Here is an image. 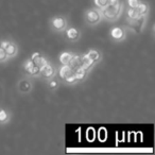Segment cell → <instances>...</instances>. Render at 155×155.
<instances>
[{"label": "cell", "mask_w": 155, "mask_h": 155, "mask_svg": "<svg viewBox=\"0 0 155 155\" xmlns=\"http://www.w3.org/2000/svg\"><path fill=\"white\" fill-rule=\"evenodd\" d=\"M120 8L121 5L118 0H110L107 5L102 8L104 17H106L107 19H116L120 14Z\"/></svg>", "instance_id": "cell-1"}, {"label": "cell", "mask_w": 155, "mask_h": 155, "mask_svg": "<svg viewBox=\"0 0 155 155\" xmlns=\"http://www.w3.org/2000/svg\"><path fill=\"white\" fill-rule=\"evenodd\" d=\"M60 77L65 79V81L68 83H73L77 81V79L74 77V72H73V69L71 68L69 64H65L64 66L61 67Z\"/></svg>", "instance_id": "cell-2"}, {"label": "cell", "mask_w": 155, "mask_h": 155, "mask_svg": "<svg viewBox=\"0 0 155 155\" xmlns=\"http://www.w3.org/2000/svg\"><path fill=\"white\" fill-rule=\"evenodd\" d=\"M31 61L34 63L35 66H37L39 68V72H41V69H43L44 67H45L46 65L48 64L47 60H46L45 58H43V56H41V54L38 53V52H35V53L33 54L32 58H31Z\"/></svg>", "instance_id": "cell-3"}, {"label": "cell", "mask_w": 155, "mask_h": 155, "mask_svg": "<svg viewBox=\"0 0 155 155\" xmlns=\"http://www.w3.org/2000/svg\"><path fill=\"white\" fill-rule=\"evenodd\" d=\"M25 70L27 71L28 73L32 75H35V74H38L39 73V68L37 66H35L34 63L32 61H27L26 64H25Z\"/></svg>", "instance_id": "cell-4"}, {"label": "cell", "mask_w": 155, "mask_h": 155, "mask_svg": "<svg viewBox=\"0 0 155 155\" xmlns=\"http://www.w3.org/2000/svg\"><path fill=\"white\" fill-rule=\"evenodd\" d=\"M86 18L89 24H97L100 20V14L97 11H88L87 12Z\"/></svg>", "instance_id": "cell-5"}, {"label": "cell", "mask_w": 155, "mask_h": 155, "mask_svg": "<svg viewBox=\"0 0 155 155\" xmlns=\"http://www.w3.org/2000/svg\"><path fill=\"white\" fill-rule=\"evenodd\" d=\"M73 72H74V77L77 79V81H80L82 79H84L85 74H86V69H84L82 66H79L75 69H73Z\"/></svg>", "instance_id": "cell-6"}, {"label": "cell", "mask_w": 155, "mask_h": 155, "mask_svg": "<svg viewBox=\"0 0 155 155\" xmlns=\"http://www.w3.org/2000/svg\"><path fill=\"white\" fill-rule=\"evenodd\" d=\"M94 63H95V62H94V61H91V58H88V55H87V54H85V55H83L82 58H81V66H82L84 69H86V70L93 66Z\"/></svg>", "instance_id": "cell-7"}, {"label": "cell", "mask_w": 155, "mask_h": 155, "mask_svg": "<svg viewBox=\"0 0 155 155\" xmlns=\"http://www.w3.org/2000/svg\"><path fill=\"white\" fill-rule=\"evenodd\" d=\"M110 35H112V37L115 39H122L123 36H124V32H123V30L120 28H114L110 31Z\"/></svg>", "instance_id": "cell-8"}, {"label": "cell", "mask_w": 155, "mask_h": 155, "mask_svg": "<svg viewBox=\"0 0 155 155\" xmlns=\"http://www.w3.org/2000/svg\"><path fill=\"white\" fill-rule=\"evenodd\" d=\"M41 74H43L45 78H51L52 75L54 74V70H53V68H52V67L50 66L49 64L46 65V66L44 67V68L41 70Z\"/></svg>", "instance_id": "cell-9"}, {"label": "cell", "mask_w": 155, "mask_h": 155, "mask_svg": "<svg viewBox=\"0 0 155 155\" xmlns=\"http://www.w3.org/2000/svg\"><path fill=\"white\" fill-rule=\"evenodd\" d=\"M52 25H53L54 28L58 29V30H63V29L65 28V20L61 17H56L53 19Z\"/></svg>", "instance_id": "cell-10"}, {"label": "cell", "mask_w": 155, "mask_h": 155, "mask_svg": "<svg viewBox=\"0 0 155 155\" xmlns=\"http://www.w3.org/2000/svg\"><path fill=\"white\" fill-rule=\"evenodd\" d=\"M72 54L71 53H69V52H64V53H62L61 54V56H60V61H61V63H62L63 65H65V64H69V62L71 61V58H72Z\"/></svg>", "instance_id": "cell-11"}, {"label": "cell", "mask_w": 155, "mask_h": 155, "mask_svg": "<svg viewBox=\"0 0 155 155\" xmlns=\"http://www.w3.org/2000/svg\"><path fill=\"white\" fill-rule=\"evenodd\" d=\"M5 53H7V55H10V56L15 55V53H16L15 45H14V44H12V43H9L7 45V47L5 48Z\"/></svg>", "instance_id": "cell-12"}, {"label": "cell", "mask_w": 155, "mask_h": 155, "mask_svg": "<svg viewBox=\"0 0 155 155\" xmlns=\"http://www.w3.org/2000/svg\"><path fill=\"white\" fill-rule=\"evenodd\" d=\"M67 36L70 39H77L79 37V32H78L77 29L74 28H70L67 30Z\"/></svg>", "instance_id": "cell-13"}, {"label": "cell", "mask_w": 155, "mask_h": 155, "mask_svg": "<svg viewBox=\"0 0 155 155\" xmlns=\"http://www.w3.org/2000/svg\"><path fill=\"white\" fill-rule=\"evenodd\" d=\"M127 15H129V17L133 20H137V19H140V18H141V16L138 14V12L136 11V9H132V8L127 11Z\"/></svg>", "instance_id": "cell-14"}, {"label": "cell", "mask_w": 155, "mask_h": 155, "mask_svg": "<svg viewBox=\"0 0 155 155\" xmlns=\"http://www.w3.org/2000/svg\"><path fill=\"white\" fill-rule=\"evenodd\" d=\"M136 11L138 12V14H139L140 16H143L147 14V12H148V8H147L146 5H142V3H139L138 5V7L136 8Z\"/></svg>", "instance_id": "cell-15"}, {"label": "cell", "mask_w": 155, "mask_h": 155, "mask_svg": "<svg viewBox=\"0 0 155 155\" xmlns=\"http://www.w3.org/2000/svg\"><path fill=\"white\" fill-rule=\"evenodd\" d=\"M87 55H88V58H91V61H94V62H96V61H98L100 58V53L98 51H96V50H91V51L87 53Z\"/></svg>", "instance_id": "cell-16"}, {"label": "cell", "mask_w": 155, "mask_h": 155, "mask_svg": "<svg viewBox=\"0 0 155 155\" xmlns=\"http://www.w3.org/2000/svg\"><path fill=\"white\" fill-rule=\"evenodd\" d=\"M94 1H95V3H96L97 7H99L102 9V8H104L106 5H107L110 0H94Z\"/></svg>", "instance_id": "cell-17"}, {"label": "cell", "mask_w": 155, "mask_h": 155, "mask_svg": "<svg viewBox=\"0 0 155 155\" xmlns=\"http://www.w3.org/2000/svg\"><path fill=\"white\" fill-rule=\"evenodd\" d=\"M127 3H129L130 8L136 9V8L138 7V5H139V1H138V0H127Z\"/></svg>", "instance_id": "cell-18"}, {"label": "cell", "mask_w": 155, "mask_h": 155, "mask_svg": "<svg viewBox=\"0 0 155 155\" xmlns=\"http://www.w3.org/2000/svg\"><path fill=\"white\" fill-rule=\"evenodd\" d=\"M8 119V114L5 110H0V121H5Z\"/></svg>", "instance_id": "cell-19"}, {"label": "cell", "mask_w": 155, "mask_h": 155, "mask_svg": "<svg viewBox=\"0 0 155 155\" xmlns=\"http://www.w3.org/2000/svg\"><path fill=\"white\" fill-rule=\"evenodd\" d=\"M5 58H7V53H5V49H2V48L0 47V61L5 60Z\"/></svg>", "instance_id": "cell-20"}, {"label": "cell", "mask_w": 155, "mask_h": 155, "mask_svg": "<svg viewBox=\"0 0 155 155\" xmlns=\"http://www.w3.org/2000/svg\"><path fill=\"white\" fill-rule=\"evenodd\" d=\"M87 134H88V136H89V140H93L94 137H95V132H94V130L89 129L88 132H87Z\"/></svg>", "instance_id": "cell-21"}, {"label": "cell", "mask_w": 155, "mask_h": 155, "mask_svg": "<svg viewBox=\"0 0 155 155\" xmlns=\"http://www.w3.org/2000/svg\"><path fill=\"white\" fill-rule=\"evenodd\" d=\"M56 82L55 81H51V82H50V87H52V88H55L56 87Z\"/></svg>", "instance_id": "cell-22"}]
</instances>
